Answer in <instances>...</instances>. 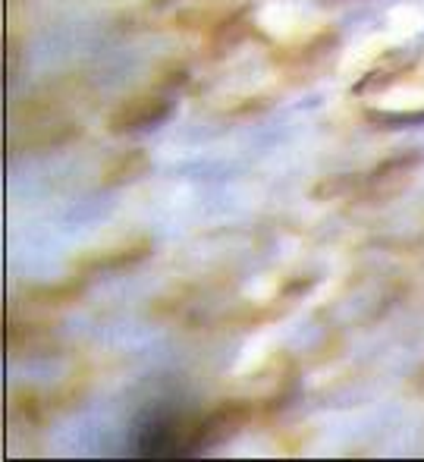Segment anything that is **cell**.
I'll use <instances>...</instances> for the list:
<instances>
[{"label":"cell","instance_id":"2","mask_svg":"<svg viewBox=\"0 0 424 462\" xmlns=\"http://www.w3.org/2000/svg\"><path fill=\"white\" fill-rule=\"evenodd\" d=\"M173 114V101L167 92L152 88V92H139L129 95L126 101H120L107 116V129L110 133H133V129H148L164 123Z\"/></svg>","mask_w":424,"mask_h":462},{"label":"cell","instance_id":"9","mask_svg":"<svg viewBox=\"0 0 424 462\" xmlns=\"http://www.w3.org/2000/svg\"><path fill=\"white\" fill-rule=\"evenodd\" d=\"M10 412L13 419H19L23 425L41 428L44 419H48V406H44V393L32 387H16L10 396Z\"/></svg>","mask_w":424,"mask_h":462},{"label":"cell","instance_id":"11","mask_svg":"<svg viewBox=\"0 0 424 462\" xmlns=\"http://www.w3.org/2000/svg\"><path fill=\"white\" fill-rule=\"evenodd\" d=\"M406 73H409V63H400V67H393V57H390L387 63H377V67L368 69V76H364V79L355 86V95H362V92H381V88H387V86H393V82H400Z\"/></svg>","mask_w":424,"mask_h":462},{"label":"cell","instance_id":"5","mask_svg":"<svg viewBox=\"0 0 424 462\" xmlns=\"http://www.w3.org/2000/svg\"><path fill=\"white\" fill-rule=\"evenodd\" d=\"M254 35V25L249 19V6H239V10L224 13L220 19H214V25L207 29V54L211 57H224L233 48Z\"/></svg>","mask_w":424,"mask_h":462},{"label":"cell","instance_id":"1","mask_svg":"<svg viewBox=\"0 0 424 462\" xmlns=\"http://www.w3.org/2000/svg\"><path fill=\"white\" fill-rule=\"evenodd\" d=\"M421 164V154H396L390 161H381L371 171L358 173V189L352 201H364V205H381L390 201L412 183L415 171Z\"/></svg>","mask_w":424,"mask_h":462},{"label":"cell","instance_id":"7","mask_svg":"<svg viewBox=\"0 0 424 462\" xmlns=\"http://www.w3.org/2000/svg\"><path fill=\"white\" fill-rule=\"evenodd\" d=\"M85 296V274L67 277L60 283H35L25 290V302L44 305V309H57V305H73Z\"/></svg>","mask_w":424,"mask_h":462},{"label":"cell","instance_id":"12","mask_svg":"<svg viewBox=\"0 0 424 462\" xmlns=\"http://www.w3.org/2000/svg\"><path fill=\"white\" fill-rule=\"evenodd\" d=\"M189 82V67L182 60H167L158 67V73H154V88H161V92H173V88L186 86Z\"/></svg>","mask_w":424,"mask_h":462},{"label":"cell","instance_id":"4","mask_svg":"<svg viewBox=\"0 0 424 462\" xmlns=\"http://www.w3.org/2000/svg\"><path fill=\"white\" fill-rule=\"evenodd\" d=\"M79 123L76 120H51L38 123V126L19 129L10 139V152H51V148H63L73 139H79Z\"/></svg>","mask_w":424,"mask_h":462},{"label":"cell","instance_id":"6","mask_svg":"<svg viewBox=\"0 0 424 462\" xmlns=\"http://www.w3.org/2000/svg\"><path fill=\"white\" fill-rule=\"evenodd\" d=\"M336 44H339V32L336 29H324V32H318V35L305 38V42H299V44L277 48V51H273V60H277L280 67H286V69H305V67H311V63L321 60V57H327Z\"/></svg>","mask_w":424,"mask_h":462},{"label":"cell","instance_id":"8","mask_svg":"<svg viewBox=\"0 0 424 462\" xmlns=\"http://www.w3.org/2000/svg\"><path fill=\"white\" fill-rule=\"evenodd\" d=\"M152 171V161L142 148H129V152L116 154L104 164V177H101V186H126V183H135L139 177Z\"/></svg>","mask_w":424,"mask_h":462},{"label":"cell","instance_id":"10","mask_svg":"<svg viewBox=\"0 0 424 462\" xmlns=\"http://www.w3.org/2000/svg\"><path fill=\"white\" fill-rule=\"evenodd\" d=\"M358 189V173H334V177H324L311 186V199L330 201V199H355Z\"/></svg>","mask_w":424,"mask_h":462},{"label":"cell","instance_id":"13","mask_svg":"<svg viewBox=\"0 0 424 462\" xmlns=\"http://www.w3.org/2000/svg\"><path fill=\"white\" fill-rule=\"evenodd\" d=\"M16 69H19V44H16V38L10 42V76H16Z\"/></svg>","mask_w":424,"mask_h":462},{"label":"cell","instance_id":"3","mask_svg":"<svg viewBox=\"0 0 424 462\" xmlns=\"http://www.w3.org/2000/svg\"><path fill=\"white\" fill-rule=\"evenodd\" d=\"M148 255H152V239L139 236V239H129V243L110 245V249L88 252V255L76 258L73 271L76 274H91V271H126V268H133V264L145 262Z\"/></svg>","mask_w":424,"mask_h":462}]
</instances>
